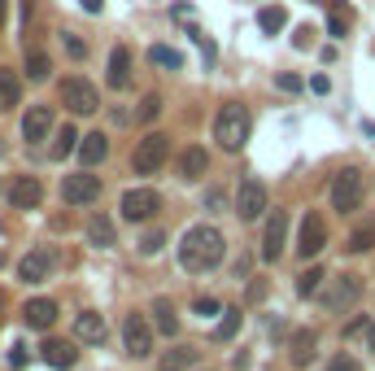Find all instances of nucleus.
Here are the masks:
<instances>
[{
    "label": "nucleus",
    "mask_w": 375,
    "mask_h": 371,
    "mask_svg": "<svg viewBox=\"0 0 375 371\" xmlns=\"http://www.w3.org/2000/svg\"><path fill=\"white\" fill-rule=\"evenodd\" d=\"M227 253V240L218 228H209V223H197V228H188L184 240H179V267L192 271V276H205V271H214Z\"/></svg>",
    "instance_id": "1"
},
{
    "label": "nucleus",
    "mask_w": 375,
    "mask_h": 371,
    "mask_svg": "<svg viewBox=\"0 0 375 371\" xmlns=\"http://www.w3.org/2000/svg\"><path fill=\"white\" fill-rule=\"evenodd\" d=\"M22 324L31 332H48L57 324V301H48V297H35V301H26L22 306Z\"/></svg>",
    "instance_id": "15"
},
{
    "label": "nucleus",
    "mask_w": 375,
    "mask_h": 371,
    "mask_svg": "<svg viewBox=\"0 0 375 371\" xmlns=\"http://www.w3.org/2000/svg\"><path fill=\"white\" fill-rule=\"evenodd\" d=\"M40 358L53 367V371H66V367H74V358H79V349L70 345V341H57V336H48V341L40 345Z\"/></svg>",
    "instance_id": "17"
},
{
    "label": "nucleus",
    "mask_w": 375,
    "mask_h": 371,
    "mask_svg": "<svg viewBox=\"0 0 375 371\" xmlns=\"http://www.w3.org/2000/svg\"><path fill=\"white\" fill-rule=\"evenodd\" d=\"M197 315H201V319H214V315H223V306H218L214 297H197Z\"/></svg>",
    "instance_id": "38"
},
{
    "label": "nucleus",
    "mask_w": 375,
    "mask_h": 371,
    "mask_svg": "<svg viewBox=\"0 0 375 371\" xmlns=\"http://www.w3.org/2000/svg\"><path fill=\"white\" fill-rule=\"evenodd\" d=\"M310 88H314V92L323 96V92H328V88H332V84H328V74H314V79H310Z\"/></svg>",
    "instance_id": "43"
},
{
    "label": "nucleus",
    "mask_w": 375,
    "mask_h": 371,
    "mask_svg": "<svg viewBox=\"0 0 375 371\" xmlns=\"http://www.w3.org/2000/svg\"><path fill=\"white\" fill-rule=\"evenodd\" d=\"M284 245H288V214H284V210H275V214L266 219V232H262V258L275 262V258L284 253Z\"/></svg>",
    "instance_id": "13"
},
{
    "label": "nucleus",
    "mask_w": 375,
    "mask_h": 371,
    "mask_svg": "<svg viewBox=\"0 0 375 371\" xmlns=\"http://www.w3.org/2000/svg\"><path fill=\"white\" fill-rule=\"evenodd\" d=\"M79 5H83V13H101V9H105V0H79Z\"/></svg>",
    "instance_id": "44"
},
{
    "label": "nucleus",
    "mask_w": 375,
    "mask_h": 371,
    "mask_svg": "<svg viewBox=\"0 0 375 371\" xmlns=\"http://www.w3.org/2000/svg\"><path fill=\"white\" fill-rule=\"evenodd\" d=\"M40 201H44V184L35 180V175H18L13 188H9V205L13 210H35Z\"/></svg>",
    "instance_id": "14"
},
{
    "label": "nucleus",
    "mask_w": 375,
    "mask_h": 371,
    "mask_svg": "<svg viewBox=\"0 0 375 371\" xmlns=\"http://www.w3.org/2000/svg\"><path fill=\"white\" fill-rule=\"evenodd\" d=\"M205 171H209V153L201 144H192V149L179 153V175H184V180H205Z\"/></svg>",
    "instance_id": "21"
},
{
    "label": "nucleus",
    "mask_w": 375,
    "mask_h": 371,
    "mask_svg": "<svg viewBox=\"0 0 375 371\" xmlns=\"http://www.w3.org/2000/svg\"><path fill=\"white\" fill-rule=\"evenodd\" d=\"M0 153H5V144H0Z\"/></svg>",
    "instance_id": "47"
},
{
    "label": "nucleus",
    "mask_w": 375,
    "mask_h": 371,
    "mask_svg": "<svg viewBox=\"0 0 375 371\" xmlns=\"http://www.w3.org/2000/svg\"><path fill=\"white\" fill-rule=\"evenodd\" d=\"M61 44H66V53H70L74 61H83V57H88V44L79 40V35H70V31H66V35H61Z\"/></svg>",
    "instance_id": "36"
},
{
    "label": "nucleus",
    "mask_w": 375,
    "mask_h": 371,
    "mask_svg": "<svg viewBox=\"0 0 375 371\" xmlns=\"http://www.w3.org/2000/svg\"><path fill=\"white\" fill-rule=\"evenodd\" d=\"M275 84H280L284 92H301V79H297V74H280V79H275Z\"/></svg>",
    "instance_id": "41"
},
{
    "label": "nucleus",
    "mask_w": 375,
    "mask_h": 371,
    "mask_svg": "<svg viewBox=\"0 0 375 371\" xmlns=\"http://www.w3.org/2000/svg\"><path fill=\"white\" fill-rule=\"evenodd\" d=\"M201 363V349L197 345H175V349H166L157 358V371H188V367H197Z\"/></svg>",
    "instance_id": "20"
},
{
    "label": "nucleus",
    "mask_w": 375,
    "mask_h": 371,
    "mask_svg": "<svg viewBox=\"0 0 375 371\" xmlns=\"http://www.w3.org/2000/svg\"><path fill=\"white\" fill-rule=\"evenodd\" d=\"M122 345H127L131 358H149V354H153V324L131 310V315L122 319Z\"/></svg>",
    "instance_id": "7"
},
{
    "label": "nucleus",
    "mask_w": 375,
    "mask_h": 371,
    "mask_svg": "<svg viewBox=\"0 0 375 371\" xmlns=\"http://www.w3.org/2000/svg\"><path fill=\"white\" fill-rule=\"evenodd\" d=\"M328 245V223H323L319 210H305L301 214V232H297V253L301 258H319Z\"/></svg>",
    "instance_id": "8"
},
{
    "label": "nucleus",
    "mask_w": 375,
    "mask_h": 371,
    "mask_svg": "<svg viewBox=\"0 0 375 371\" xmlns=\"http://www.w3.org/2000/svg\"><path fill=\"white\" fill-rule=\"evenodd\" d=\"M5 13H9V5H5V0H0V26H5Z\"/></svg>",
    "instance_id": "46"
},
{
    "label": "nucleus",
    "mask_w": 375,
    "mask_h": 371,
    "mask_svg": "<svg viewBox=\"0 0 375 371\" xmlns=\"http://www.w3.org/2000/svg\"><path fill=\"white\" fill-rule=\"evenodd\" d=\"M205 205H209V210H223V205H227V192H223V188H209V192H205Z\"/></svg>",
    "instance_id": "40"
},
{
    "label": "nucleus",
    "mask_w": 375,
    "mask_h": 371,
    "mask_svg": "<svg viewBox=\"0 0 375 371\" xmlns=\"http://www.w3.org/2000/svg\"><path fill=\"white\" fill-rule=\"evenodd\" d=\"M61 105H66L70 114L88 118V114H96V109H101V92H96L83 74H70L66 84H61Z\"/></svg>",
    "instance_id": "4"
},
{
    "label": "nucleus",
    "mask_w": 375,
    "mask_h": 371,
    "mask_svg": "<svg viewBox=\"0 0 375 371\" xmlns=\"http://www.w3.org/2000/svg\"><path fill=\"white\" fill-rule=\"evenodd\" d=\"M157 114H161V96H157V92H149V96L140 101V114H136V118H140V123H153Z\"/></svg>",
    "instance_id": "34"
},
{
    "label": "nucleus",
    "mask_w": 375,
    "mask_h": 371,
    "mask_svg": "<svg viewBox=\"0 0 375 371\" xmlns=\"http://www.w3.org/2000/svg\"><path fill=\"white\" fill-rule=\"evenodd\" d=\"M48 132H53V109H48V105H31L26 118H22V136H26V144H40Z\"/></svg>",
    "instance_id": "16"
},
{
    "label": "nucleus",
    "mask_w": 375,
    "mask_h": 371,
    "mask_svg": "<svg viewBox=\"0 0 375 371\" xmlns=\"http://www.w3.org/2000/svg\"><path fill=\"white\" fill-rule=\"evenodd\" d=\"M367 341H371V349H375V324H367Z\"/></svg>",
    "instance_id": "45"
},
{
    "label": "nucleus",
    "mask_w": 375,
    "mask_h": 371,
    "mask_svg": "<svg viewBox=\"0 0 375 371\" xmlns=\"http://www.w3.org/2000/svg\"><path fill=\"white\" fill-rule=\"evenodd\" d=\"M88 240H92V245H101V249L118 245V236H113V223H109L105 214H96V219L88 223Z\"/></svg>",
    "instance_id": "27"
},
{
    "label": "nucleus",
    "mask_w": 375,
    "mask_h": 371,
    "mask_svg": "<svg viewBox=\"0 0 375 371\" xmlns=\"http://www.w3.org/2000/svg\"><path fill=\"white\" fill-rule=\"evenodd\" d=\"M149 315H153V328H157L161 336H175V332H179V315H175V301H170V297H153Z\"/></svg>",
    "instance_id": "22"
},
{
    "label": "nucleus",
    "mask_w": 375,
    "mask_h": 371,
    "mask_svg": "<svg viewBox=\"0 0 375 371\" xmlns=\"http://www.w3.org/2000/svg\"><path fill=\"white\" fill-rule=\"evenodd\" d=\"M48 74H53V61H48V53H26V79H31V84H44Z\"/></svg>",
    "instance_id": "30"
},
{
    "label": "nucleus",
    "mask_w": 375,
    "mask_h": 371,
    "mask_svg": "<svg viewBox=\"0 0 375 371\" xmlns=\"http://www.w3.org/2000/svg\"><path fill=\"white\" fill-rule=\"evenodd\" d=\"M262 210H266V184L262 180H244L240 192H236V214L244 223H253V219H262Z\"/></svg>",
    "instance_id": "11"
},
{
    "label": "nucleus",
    "mask_w": 375,
    "mask_h": 371,
    "mask_svg": "<svg viewBox=\"0 0 375 371\" xmlns=\"http://www.w3.org/2000/svg\"><path fill=\"white\" fill-rule=\"evenodd\" d=\"M328 371H362V363H358V358H353V354H345V349H340V354H336V358L328 363Z\"/></svg>",
    "instance_id": "35"
},
{
    "label": "nucleus",
    "mask_w": 375,
    "mask_h": 371,
    "mask_svg": "<svg viewBox=\"0 0 375 371\" xmlns=\"http://www.w3.org/2000/svg\"><path fill=\"white\" fill-rule=\"evenodd\" d=\"M149 61H153V66H161V70H179V66H184V53H179V48H166V44H153L149 48Z\"/></svg>",
    "instance_id": "29"
},
{
    "label": "nucleus",
    "mask_w": 375,
    "mask_h": 371,
    "mask_svg": "<svg viewBox=\"0 0 375 371\" xmlns=\"http://www.w3.org/2000/svg\"><path fill=\"white\" fill-rule=\"evenodd\" d=\"M118 210H122V219H127V223H149L157 210H161V197H157L153 188H127Z\"/></svg>",
    "instance_id": "9"
},
{
    "label": "nucleus",
    "mask_w": 375,
    "mask_h": 371,
    "mask_svg": "<svg viewBox=\"0 0 375 371\" xmlns=\"http://www.w3.org/2000/svg\"><path fill=\"white\" fill-rule=\"evenodd\" d=\"M323 280H328V276H323V271H319V267H310V271H305V276H297V293H301V297H314Z\"/></svg>",
    "instance_id": "33"
},
{
    "label": "nucleus",
    "mask_w": 375,
    "mask_h": 371,
    "mask_svg": "<svg viewBox=\"0 0 375 371\" xmlns=\"http://www.w3.org/2000/svg\"><path fill=\"white\" fill-rule=\"evenodd\" d=\"M257 26H262L266 35H280V31L288 26V9L284 5H262L257 9Z\"/></svg>",
    "instance_id": "26"
},
{
    "label": "nucleus",
    "mask_w": 375,
    "mask_h": 371,
    "mask_svg": "<svg viewBox=\"0 0 375 371\" xmlns=\"http://www.w3.org/2000/svg\"><path fill=\"white\" fill-rule=\"evenodd\" d=\"M367 249H375V219L353 228V236H349V253H367Z\"/></svg>",
    "instance_id": "31"
},
{
    "label": "nucleus",
    "mask_w": 375,
    "mask_h": 371,
    "mask_svg": "<svg viewBox=\"0 0 375 371\" xmlns=\"http://www.w3.org/2000/svg\"><path fill=\"white\" fill-rule=\"evenodd\" d=\"M249 127H253L249 109H244L240 101H227V105L218 109V118H214V140H218V149L240 153L244 140H249Z\"/></svg>",
    "instance_id": "2"
},
{
    "label": "nucleus",
    "mask_w": 375,
    "mask_h": 371,
    "mask_svg": "<svg viewBox=\"0 0 375 371\" xmlns=\"http://www.w3.org/2000/svg\"><path fill=\"white\" fill-rule=\"evenodd\" d=\"M310 35H314L310 26H297V35H292V44H297V48H310Z\"/></svg>",
    "instance_id": "42"
},
{
    "label": "nucleus",
    "mask_w": 375,
    "mask_h": 371,
    "mask_svg": "<svg viewBox=\"0 0 375 371\" xmlns=\"http://www.w3.org/2000/svg\"><path fill=\"white\" fill-rule=\"evenodd\" d=\"M166 157H170V136H161V132H149L144 140H136L131 166H136V175H157L161 166H166Z\"/></svg>",
    "instance_id": "3"
},
{
    "label": "nucleus",
    "mask_w": 375,
    "mask_h": 371,
    "mask_svg": "<svg viewBox=\"0 0 375 371\" xmlns=\"http://www.w3.org/2000/svg\"><path fill=\"white\" fill-rule=\"evenodd\" d=\"M57 271V249L53 245H35L22 262H18V280H26V284H40V280H48Z\"/></svg>",
    "instance_id": "10"
},
{
    "label": "nucleus",
    "mask_w": 375,
    "mask_h": 371,
    "mask_svg": "<svg viewBox=\"0 0 375 371\" xmlns=\"http://www.w3.org/2000/svg\"><path fill=\"white\" fill-rule=\"evenodd\" d=\"M74 341L101 345V341H105V315H96V310H83V315H74Z\"/></svg>",
    "instance_id": "19"
},
{
    "label": "nucleus",
    "mask_w": 375,
    "mask_h": 371,
    "mask_svg": "<svg viewBox=\"0 0 375 371\" xmlns=\"http://www.w3.org/2000/svg\"><path fill=\"white\" fill-rule=\"evenodd\" d=\"M161 245H166V232H149V236L140 240V249H144V253H161Z\"/></svg>",
    "instance_id": "37"
},
{
    "label": "nucleus",
    "mask_w": 375,
    "mask_h": 371,
    "mask_svg": "<svg viewBox=\"0 0 375 371\" xmlns=\"http://www.w3.org/2000/svg\"><path fill=\"white\" fill-rule=\"evenodd\" d=\"M362 205V171L345 166L332 180V210H340V214H353V210Z\"/></svg>",
    "instance_id": "5"
},
{
    "label": "nucleus",
    "mask_w": 375,
    "mask_h": 371,
    "mask_svg": "<svg viewBox=\"0 0 375 371\" xmlns=\"http://www.w3.org/2000/svg\"><path fill=\"white\" fill-rule=\"evenodd\" d=\"M79 157H83V166H96V162H105V157H109V140H105L101 132L83 136V140H79Z\"/></svg>",
    "instance_id": "24"
},
{
    "label": "nucleus",
    "mask_w": 375,
    "mask_h": 371,
    "mask_svg": "<svg viewBox=\"0 0 375 371\" xmlns=\"http://www.w3.org/2000/svg\"><path fill=\"white\" fill-rule=\"evenodd\" d=\"M18 101H22V79L13 70H0V114H5V109H18Z\"/></svg>",
    "instance_id": "25"
},
{
    "label": "nucleus",
    "mask_w": 375,
    "mask_h": 371,
    "mask_svg": "<svg viewBox=\"0 0 375 371\" xmlns=\"http://www.w3.org/2000/svg\"><path fill=\"white\" fill-rule=\"evenodd\" d=\"M358 293H362V280L358 276H336L328 284V293H323V306L336 315V310H349V306L358 301Z\"/></svg>",
    "instance_id": "12"
},
{
    "label": "nucleus",
    "mask_w": 375,
    "mask_h": 371,
    "mask_svg": "<svg viewBox=\"0 0 375 371\" xmlns=\"http://www.w3.org/2000/svg\"><path fill=\"white\" fill-rule=\"evenodd\" d=\"M314 345H319V336L314 332H310V328H301L297 336H292V354H288V358H292V367H310V358H314Z\"/></svg>",
    "instance_id": "23"
},
{
    "label": "nucleus",
    "mask_w": 375,
    "mask_h": 371,
    "mask_svg": "<svg viewBox=\"0 0 375 371\" xmlns=\"http://www.w3.org/2000/svg\"><path fill=\"white\" fill-rule=\"evenodd\" d=\"M240 324H244V315L236 310V306H232V310H223V319L214 324V341H218V345H223V341H232V336L240 332Z\"/></svg>",
    "instance_id": "28"
},
{
    "label": "nucleus",
    "mask_w": 375,
    "mask_h": 371,
    "mask_svg": "<svg viewBox=\"0 0 375 371\" xmlns=\"http://www.w3.org/2000/svg\"><path fill=\"white\" fill-rule=\"evenodd\" d=\"M79 140H83V136H79L74 127L66 123V127H61V132H57V144H53V149H48V153H53V157H66L70 149H79Z\"/></svg>",
    "instance_id": "32"
},
{
    "label": "nucleus",
    "mask_w": 375,
    "mask_h": 371,
    "mask_svg": "<svg viewBox=\"0 0 375 371\" xmlns=\"http://www.w3.org/2000/svg\"><path fill=\"white\" fill-rule=\"evenodd\" d=\"M9 367H13V371L26 367V345H9Z\"/></svg>",
    "instance_id": "39"
},
{
    "label": "nucleus",
    "mask_w": 375,
    "mask_h": 371,
    "mask_svg": "<svg viewBox=\"0 0 375 371\" xmlns=\"http://www.w3.org/2000/svg\"><path fill=\"white\" fill-rule=\"evenodd\" d=\"M105 84L113 88V92H122L127 84H131V48H113L109 53V74H105Z\"/></svg>",
    "instance_id": "18"
},
{
    "label": "nucleus",
    "mask_w": 375,
    "mask_h": 371,
    "mask_svg": "<svg viewBox=\"0 0 375 371\" xmlns=\"http://www.w3.org/2000/svg\"><path fill=\"white\" fill-rule=\"evenodd\" d=\"M61 201H66V205H92V201H101V175H92V171L66 175V180H61Z\"/></svg>",
    "instance_id": "6"
}]
</instances>
